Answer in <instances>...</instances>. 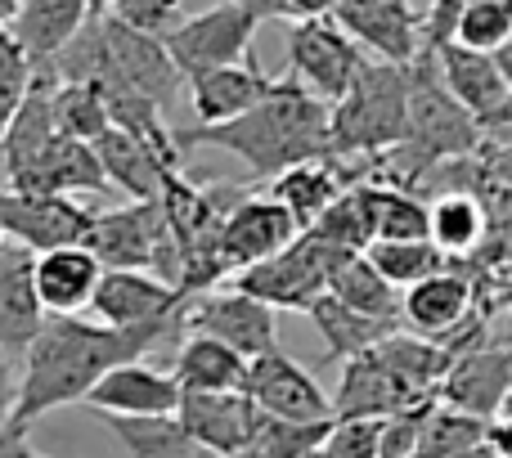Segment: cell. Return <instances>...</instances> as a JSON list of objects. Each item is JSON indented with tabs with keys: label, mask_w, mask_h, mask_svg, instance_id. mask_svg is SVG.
I'll return each instance as SVG.
<instances>
[{
	"label": "cell",
	"mask_w": 512,
	"mask_h": 458,
	"mask_svg": "<svg viewBox=\"0 0 512 458\" xmlns=\"http://www.w3.org/2000/svg\"><path fill=\"white\" fill-rule=\"evenodd\" d=\"M270 86L274 77H265L252 54L243 63H230V68L198 72V77H189V99H194V117H198L194 126H221L230 117H243L270 95Z\"/></svg>",
	"instance_id": "obj_24"
},
{
	"label": "cell",
	"mask_w": 512,
	"mask_h": 458,
	"mask_svg": "<svg viewBox=\"0 0 512 458\" xmlns=\"http://www.w3.org/2000/svg\"><path fill=\"white\" fill-rule=\"evenodd\" d=\"M90 221H95V212L63 194H18V189H0V238L18 243L32 256L54 252V247L86 243Z\"/></svg>",
	"instance_id": "obj_11"
},
{
	"label": "cell",
	"mask_w": 512,
	"mask_h": 458,
	"mask_svg": "<svg viewBox=\"0 0 512 458\" xmlns=\"http://www.w3.org/2000/svg\"><path fill=\"white\" fill-rule=\"evenodd\" d=\"M176 423L216 458H243L252 441L256 405L243 391H180Z\"/></svg>",
	"instance_id": "obj_18"
},
{
	"label": "cell",
	"mask_w": 512,
	"mask_h": 458,
	"mask_svg": "<svg viewBox=\"0 0 512 458\" xmlns=\"http://www.w3.org/2000/svg\"><path fill=\"white\" fill-rule=\"evenodd\" d=\"M512 396V351L504 346H486V351L454 355L445 382L436 387V400H445L450 409H463L472 418H495Z\"/></svg>",
	"instance_id": "obj_19"
},
{
	"label": "cell",
	"mask_w": 512,
	"mask_h": 458,
	"mask_svg": "<svg viewBox=\"0 0 512 458\" xmlns=\"http://www.w3.org/2000/svg\"><path fill=\"white\" fill-rule=\"evenodd\" d=\"M306 315H310V324H315V333L324 337V360H342V364L355 360V355H369L382 337H391L400 328V324H387V319L360 315V310L342 306V301L328 297V292Z\"/></svg>",
	"instance_id": "obj_31"
},
{
	"label": "cell",
	"mask_w": 512,
	"mask_h": 458,
	"mask_svg": "<svg viewBox=\"0 0 512 458\" xmlns=\"http://www.w3.org/2000/svg\"><path fill=\"white\" fill-rule=\"evenodd\" d=\"M90 9H95V14H104V9H108V0H90Z\"/></svg>",
	"instance_id": "obj_53"
},
{
	"label": "cell",
	"mask_w": 512,
	"mask_h": 458,
	"mask_svg": "<svg viewBox=\"0 0 512 458\" xmlns=\"http://www.w3.org/2000/svg\"><path fill=\"white\" fill-rule=\"evenodd\" d=\"M405 135V68L364 59L346 95L328 104V158H382Z\"/></svg>",
	"instance_id": "obj_4"
},
{
	"label": "cell",
	"mask_w": 512,
	"mask_h": 458,
	"mask_svg": "<svg viewBox=\"0 0 512 458\" xmlns=\"http://www.w3.org/2000/svg\"><path fill=\"white\" fill-rule=\"evenodd\" d=\"M54 86H59V81L50 77V68H32V86H27L23 104L9 117L5 135H0V167H5V176L23 171L27 162L54 140V108H50Z\"/></svg>",
	"instance_id": "obj_27"
},
{
	"label": "cell",
	"mask_w": 512,
	"mask_h": 458,
	"mask_svg": "<svg viewBox=\"0 0 512 458\" xmlns=\"http://www.w3.org/2000/svg\"><path fill=\"white\" fill-rule=\"evenodd\" d=\"M180 328L198 337H216V342L230 346L243 360L279 351V319H274V310L239 288H212V292H198V297H185Z\"/></svg>",
	"instance_id": "obj_8"
},
{
	"label": "cell",
	"mask_w": 512,
	"mask_h": 458,
	"mask_svg": "<svg viewBox=\"0 0 512 458\" xmlns=\"http://www.w3.org/2000/svg\"><path fill=\"white\" fill-rule=\"evenodd\" d=\"M432 59H436V72H441L445 90L468 108L472 122L486 135L499 131L512 86L504 81V72H499L495 54H481V50H468V45L450 41V45H441V50H432Z\"/></svg>",
	"instance_id": "obj_16"
},
{
	"label": "cell",
	"mask_w": 512,
	"mask_h": 458,
	"mask_svg": "<svg viewBox=\"0 0 512 458\" xmlns=\"http://www.w3.org/2000/svg\"><path fill=\"white\" fill-rule=\"evenodd\" d=\"M481 144H486V131L445 90L432 54L418 50L405 63V135L391 153H382V162L396 167L391 185L414 189L418 176L445 167V162L472 158V153H481Z\"/></svg>",
	"instance_id": "obj_3"
},
{
	"label": "cell",
	"mask_w": 512,
	"mask_h": 458,
	"mask_svg": "<svg viewBox=\"0 0 512 458\" xmlns=\"http://www.w3.org/2000/svg\"><path fill=\"white\" fill-rule=\"evenodd\" d=\"M99 27H104V50H108V81L104 86L135 90V95H144L149 104L167 108L171 99L180 95V81L185 77L176 72L162 36L135 32V27L117 23V18H108V14H99ZM104 86H95V90H104Z\"/></svg>",
	"instance_id": "obj_12"
},
{
	"label": "cell",
	"mask_w": 512,
	"mask_h": 458,
	"mask_svg": "<svg viewBox=\"0 0 512 458\" xmlns=\"http://www.w3.org/2000/svg\"><path fill=\"white\" fill-rule=\"evenodd\" d=\"M81 247L104 270H149L153 279L171 283V288L180 283V252L158 203H126L113 212H95Z\"/></svg>",
	"instance_id": "obj_6"
},
{
	"label": "cell",
	"mask_w": 512,
	"mask_h": 458,
	"mask_svg": "<svg viewBox=\"0 0 512 458\" xmlns=\"http://www.w3.org/2000/svg\"><path fill=\"white\" fill-rule=\"evenodd\" d=\"M99 274H104V265H99L81 243L32 256V288H36V301H41L45 319L81 315L99 288Z\"/></svg>",
	"instance_id": "obj_21"
},
{
	"label": "cell",
	"mask_w": 512,
	"mask_h": 458,
	"mask_svg": "<svg viewBox=\"0 0 512 458\" xmlns=\"http://www.w3.org/2000/svg\"><path fill=\"white\" fill-rule=\"evenodd\" d=\"M14 400H18V360H9V355L0 351V436H5V427H9Z\"/></svg>",
	"instance_id": "obj_45"
},
{
	"label": "cell",
	"mask_w": 512,
	"mask_h": 458,
	"mask_svg": "<svg viewBox=\"0 0 512 458\" xmlns=\"http://www.w3.org/2000/svg\"><path fill=\"white\" fill-rule=\"evenodd\" d=\"M486 207L481 198L463 194V189H445L436 203H427V238L441 247L445 256H463L486 238Z\"/></svg>",
	"instance_id": "obj_36"
},
{
	"label": "cell",
	"mask_w": 512,
	"mask_h": 458,
	"mask_svg": "<svg viewBox=\"0 0 512 458\" xmlns=\"http://www.w3.org/2000/svg\"><path fill=\"white\" fill-rule=\"evenodd\" d=\"M468 310H472V288L454 270L427 274L414 288L400 292V328L414 337H427V342L450 337L468 319Z\"/></svg>",
	"instance_id": "obj_23"
},
{
	"label": "cell",
	"mask_w": 512,
	"mask_h": 458,
	"mask_svg": "<svg viewBox=\"0 0 512 458\" xmlns=\"http://www.w3.org/2000/svg\"><path fill=\"white\" fill-rule=\"evenodd\" d=\"M239 391L261 414L283 418V423H333V400L319 387V378L283 351H265L248 360Z\"/></svg>",
	"instance_id": "obj_10"
},
{
	"label": "cell",
	"mask_w": 512,
	"mask_h": 458,
	"mask_svg": "<svg viewBox=\"0 0 512 458\" xmlns=\"http://www.w3.org/2000/svg\"><path fill=\"white\" fill-rule=\"evenodd\" d=\"M18 5H23V0H0V27H9V18L18 14Z\"/></svg>",
	"instance_id": "obj_50"
},
{
	"label": "cell",
	"mask_w": 512,
	"mask_h": 458,
	"mask_svg": "<svg viewBox=\"0 0 512 458\" xmlns=\"http://www.w3.org/2000/svg\"><path fill=\"white\" fill-rule=\"evenodd\" d=\"M90 14H95L90 0H23L18 14L9 18V36L32 59V68H45L86 27Z\"/></svg>",
	"instance_id": "obj_25"
},
{
	"label": "cell",
	"mask_w": 512,
	"mask_h": 458,
	"mask_svg": "<svg viewBox=\"0 0 512 458\" xmlns=\"http://www.w3.org/2000/svg\"><path fill=\"white\" fill-rule=\"evenodd\" d=\"M301 234H315L319 243L337 247V252H364V247L373 243V229H369V212H364L360 185L342 189V194H337V203L328 207V212L319 216L310 229H301Z\"/></svg>",
	"instance_id": "obj_40"
},
{
	"label": "cell",
	"mask_w": 512,
	"mask_h": 458,
	"mask_svg": "<svg viewBox=\"0 0 512 458\" xmlns=\"http://www.w3.org/2000/svg\"><path fill=\"white\" fill-rule=\"evenodd\" d=\"M351 185H360V180L346 176L337 158H315V162H301V167H288L283 176H274L270 198L292 216L297 229H310L337 203V194Z\"/></svg>",
	"instance_id": "obj_26"
},
{
	"label": "cell",
	"mask_w": 512,
	"mask_h": 458,
	"mask_svg": "<svg viewBox=\"0 0 512 458\" xmlns=\"http://www.w3.org/2000/svg\"><path fill=\"white\" fill-rule=\"evenodd\" d=\"M0 458H50V454H36V450H27V445H9Z\"/></svg>",
	"instance_id": "obj_51"
},
{
	"label": "cell",
	"mask_w": 512,
	"mask_h": 458,
	"mask_svg": "<svg viewBox=\"0 0 512 458\" xmlns=\"http://www.w3.org/2000/svg\"><path fill=\"white\" fill-rule=\"evenodd\" d=\"M301 229L292 225V216L274 203L270 194H243L239 203L225 212L221 229H216V256L225 265V279H234L248 265H261L270 256H279L283 247L297 238Z\"/></svg>",
	"instance_id": "obj_13"
},
{
	"label": "cell",
	"mask_w": 512,
	"mask_h": 458,
	"mask_svg": "<svg viewBox=\"0 0 512 458\" xmlns=\"http://www.w3.org/2000/svg\"><path fill=\"white\" fill-rule=\"evenodd\" d=\"M490 176H495L504 189H512V144H499V149H490Z\"/></svg>",
	"instance_id": "obj_46"
},
{
	"label": "cell",
	"mask_w": 512,
	"mask_h": 458,
	"mask_svg": "<svg viewBox=\"0 0 512 458\" xmlns=\"http://www.w3.org/2000/svg\"><path fill=\"white\" fill-rule=\"evenodd\" d=\"M328 427L333 423H283V418H270L256 409L252 441L243 458H315Z\"/></svg>",
	"instance_id": "obj_38"
},
{
	"label": "cell",
	"mask_w": 512,
	"mask_h": 458,
	"mask_svg": "<svg viewBox=\"0 0 512 458\" xmlns=\"http://www.w3.org/2000/svg\"><path fill=\"white\" fill-rule=\"evenodd\" d=\"M315 458H382V418H333Z\"/></svg>",
	"instance_id": "obj_42"
},
{
	"label": "cell",
	"mask_w": 512,
	"mask_h": 458,
	"mask_svg": "<svg viewBox=\"0 0 512 458\" xmlns=\"http://www.w3.org/2000/svg\"><path fill=\"white\" fill-rule=\"evenodd\" d=\"M180 405V382L171 369H153L149 360H126L108 369L104 378L90 387L81 400L86 414H113V418H162L176 414Z\"/></svg>",
	"instance_id": "obj_15"
},
{
	"label": "cell",
	"mask_w": 512,
	"mask_h": 458,
	"mask_svg": "<svg viewBox=\"0 0 512 458\" xmlns=\"http://www.w3.org/2000/svg\"><path fill=\"white\" fill-rule=\"evenodd\" d=\"M495 63H499V72H504V81L512 86V36L495 50Z\"/></svg>",
	"instance_id": "obj_48"
},
{
	"label": "cell",
	"mask_w": 512,
	"mask_h": 458,
	"mask_svg": "<svg viewBox=\"0 0 512 458\" xmlns=\"http://www.w3.org/2000/svg\"><path fill=\"white\" fill-rule=\"evenodd\" d=\"M328 400H333V418H391L396 409L414 405V396L373 360V351L342 364V382Z\"/></svg>",
	"instance_id": "obj_28"
},
{
	"label": "cell",
	"mask_w": 512,
	"mask_h": 458,
	"mask_svg": "<svg viewBox=\"0 0 512 458\" xmlns=\"http://www.w3.org/2000/svg\"><path fill=\"white\" fill-rule=\"evenodd\" d=\"M504 126L512 131V95H508V104H504V122H499V131H504Z\"/></svg>",
	"instance_id": "obj_52"
},
{
	"label": "cell",
	"mask_w": 512,
	"mask_h": 458,
	"mask_svg": "<svg viewBox=\"0 0 512 458\" xmlns=\"http://www.w3.org/2000/svg\"><path fill=\"white\" fill-rule=\"evenodd\" d=\"M342 256H355V252H337V247L319 243L315 234H297L279 256L234 274L230 288L248 292V297H256L270 310H301L306 315L328 292V279H333Z\"/></svg>",
	"instance_id": "obj_7"
},
{
	"label": "cell",
	"mask_w": 512,
	"mask_h": 458,
	"mask_svg": "<svg viewBox=\"0 0 512 458\" xmlns=\"http://www.w3.org/2000/svg\"><path fill=\"white\" fill-rule=\"evenodd\" d=\"M54 135L95 144L108 131V108L95 86H54Z\"/></svg>",
	"instance_id": "obj_39"
},
{
	"label": "cell",
	"mask_w": 512,
	"mask_h": 458,
	"mask_svg": "<svg viewBox=\"0 0 512 458\" xmlns=\"http://www.w3.org/2000/svg\"><path fill=\"white\" fill-rule=\"evenodd\" d=\"M360 198L364 212H369L373 238H387V243L427 238V203L414 189L391 185V180H360Z\"/></svg>",
	"instance_id": "obj_34"
},
{
	"label": "cell",
	"mask_w": 512,
	"mask_h": 458,
	"mask_svg": "<svg viewBox=\"0 0 512 458\" xmlns=\"http://www.w3.org/2000/svg\"><path fill=\"white\" fill-rule=\"evenodd\" d=\"M328 297H337L342 306L360 310L369 319H387V324H400V292L364 261V252L342 256L328 279Z\"/></svg>",
	"instance_id": "obj_35"
},
{
	"label": "cell",
	"mask_w": 512,
	"mask_h": 458,
	"mask_svg": "<svg viewBox=\"0 0 512 458\" xmlns=\"http://www.w3.org/2000/svg\"><path fill=\"white\" fill-rule=\"evenodd\" d=\"M27 86H32V59L18 50L9 27H0V135H5L9 117H14L18 104H23Z\"/></svg>",
	"instance_id": "obj_43"
},
{
	"label": "cell",
	"mask_w": 512,
	"mask_h": 458,
	"mask_svg": "<svg viewBox=\"0 0 512 458\" xmlns=\"http://www.w3.org/2000/svg\"><path fill=\"white\" fill-rule=\"evenodd\" d=\"M292 23L288 5L283 0H216L203 14H189L162 36L171 63H176L180 77H198V72L212 68H230L243 63L252 54V36L261 23Z\"/></svg>",
	"instance_id": "obj_5"
},
{
	"label": "cell",
	"mask_w": 512,
	"mask_h": 458,
	"mask_svg": "<svg viewBox=\"0 0 512 458\" xmlns=\"http://www.w3.org/2000/svg\"><path fill=\"white\" fill-rule=\"evenodd\" d=\"M108 18L149 36H167L180 23V0H108Z\"/></svg>",
	"instance_id": "obj_44"
},
{
	"label": "cell",
	"mask_w": 512,
	"mask_h": 458,
	"mask_svg": "<svg viewBox=\"0 0 512 458\" xmlns=\"http://www.w3.org/2000/svg\"><path fill=\"white\" fill-rule=\"evenodd\" d=\"M185 297H180L171 283L153 279L149 270H104L99 274V288L90 297V310L104 328H162L180 315Z\"/></svg>",
	"instance_id": "obj_14"
},
{
	"label": "cell",
	"mask_w": 512,
	"mask_h": 458,
	"mask_svg": "<svg viewBox=\"0 0 512 458\" xmlns=\"http://www.w3.org/2000/svg\"><path fill=\"white\" fill-rule=\"evenodd\" d=\"M508 36H512V0H463L454 41L468 45V50L495 54Z\"/></svg>",
	"instance_id": "obj_41"
},
{
	"label": "cell",
	"mask_w": 512,
	"mask_h": 458,
	"mask_svg": "<svg viewBox=\"0 0 512 458\" xmlns=\"http://www.w3.org/2000/svg\"><path fill=\"white\" fill-rule=\"evenodd\" d=\"M373 360L414 400H427V396H436V387H441L445 373H450L454 351L441 342H427V337H414V333H405V328H396L391 337H382V342L373 346Z\"/></svg>",
	"instance_id": "obj_29"
},
{
	"label": "cell",
	"mask_w": 512,
	"mask_h": 458,
	"mask_svg": "<svg viewBox=\"0 0 512 458\" xmlns=\"http://www.w3.org/2000/svg\"><path fill=\"white\" fill-rule=\"evenodd\" d=\"M9 189H18V194H63V198H72V194H104L108 180H104V171H99V158H95L90 144L54 135V140L45 144L23 171L9 176Z\"/></svg>",
	"instance_id": "obj_20"
},
{
	"label": "cell",
	"mask_w": 512,
	"mask_h": 458,
	"mask_svg": "<svg viewBox=\"0 0 512 458\" xmlns=\"http://www.w3.org/2000/svg\"><path fill=\"white\" fill-rule=\"evenodd\" d=\"M243 369H248L243 355H234L216 337H198V333H189L180 342L176 360H171V378L180 382V391H239Z\"/></svg>",
	"instance_id": "obj_33"
},
{
	"label": "cell",
	"mask_w": 512,
	"mask_h": 458,
	"mask_svg": "<svg viewBox=\"0 0 512 458\" xmlns=\"http://www.w3.org/2000/svg\"><path fill=\"white\" fill-rule=\"evenodd\" d=\"M333 18L360 50H373L382 63L405 68L418 54V14L409 0H337Z\"/></svg>",
	"instance_id": "obj_17"
},
{
	"label": "cell",
	"mask_w": 512,
	"mask_h": 458,
	"mask_svg": "<svg viewBox=\"0 0 512 458\" xmlns=\"http://www.w3.org/2000/svg\"><path fill=\"white\" fill-rule=\"evenodd\" d=\"M180 315L162 328H104V324H90V319L72 315V319H45L36 342L23 351L18 360V400H14V414H9V427L0 436V454L9 445H23L27 427L36 418L54 414L63 405H81L90 396L99 378L108 369L126 360H144L153 346L171 342L180 337Z\"/></svg>",
	"instance_id": "obj_1"
},
{
	"label": "cell",
	"mask_w": 512,
	"mask_h": 458,
	"mask_svg": "<svg viewBox=\"0 0 512 458\" xmlns=\"http://www.w3.org/2000/svg\"><path fill=\"white\" fill-rule=\"evenodd\" d=\"M292 18H328L337 0H283Z\"/></svg>",
	"instance_id": "obj_47"
},
{
	"label": "cell",
	"mask_w": 512,
	"mask_h": 458,
	"mask_svg": "<svg viewBox=\"0 0 512 458\" xmlns=\"http://www.w3.org/2000/svg\"><path fill=\"white\" fill-rule=\"evenodd\" d=\"M45 324V310L32 288V252L0 238V351L9 360H23Z\"/></svg>",
	"instance_id": "obj_22"
},
{
	"label": "cell",
	"mask_w": 512,
	"mask_h": 458,
	"mask_svg": "<svg viewBox=\"0 0 512 458\" xmlns=\"http://www.w3.org/2000/svg\"><path fill=\"white\" fill-rule=\"evenodd\" d=\"M364 261H369L396 292L414 288V283L427 279V274L450 270V256H445L432 238H414V243H387V238H373V243L364 247Z\"/></svg>",
	"instance_id": "obj_37"
},
{
	"label": "cell",
	"mask_w": 512,
	"mask_h": 458,
	"mask_svg": "<svg viewBox=\"0 0 512 458\" xmlns=\"http://www.w3.org/2000/svg\"><path fill=\"white\" fill-rule=\"evenodd\" d=\"M95 418L113 432V441L122 445L126 458H216L212 450H203V445L176 423V414H162V418L95 414Z\"/></svg>",
	"instance_id": "obj_32"
},
{
	"label": "cell",
	"mask_w": 512,
	"mask_h": 458,
	"mask_svg": "<svg viewBox=\"0 0 512 458\" xmlns=\"http://www.w3.org/2000/svg\"><path fill=\"white\" fill-rule=\"evenodd\" d=\"M185 149H221L234 153L252 176H283L288 167L328 158V104L315 99L301 81L274 77L270 95L243 117L221 126H189L176 135Z\"/></svg>",
	"instance_id": "obj_2"
},
{
	"label": "cell",
	"mask_w": 512,
	"mask_h": 458,
	"mask_svg": "<svg viewBox=\"0 0 512 458\" xmlns=\"http://www.w3.org/2000/svg\"><path fill=\"white\" fill-rule=\"evenodd\" d=\"M409 458H495V454L486 445H477V450H459V454H409Z\"/></svg>",
	"instance_id": "obj_49"
},
{
	"label": "cell",
	"mask_w": 512,
	"mask_h": 458,
	"mask_svg": "<svg viewBox=\"0 0 512 458\" xmlns=\"http://www.w3.org/2000/svg\"><path fill=\"white\" fill-rule=\"evenodd\" d=\"M364 50L333 18H292L288 23V77L301 81L315 99L337 104L360 72Z\"/></svg>",
	"instance_id": "obj_9"
},
{
	"label": "cell",
	"mask_w": 512,
	"mask_h": 458,
	"mask_svg": "<svg viewBox=\"0 0 512 458\" xmlns=\"http://www.w3.org/2000/svg\"><path fill=\"white\" fill-rule=\"evenodd\" d=\"M90 149H95L99 171H104V180L113 189H122L131 203H158L162 180H167L171 171L162 167V162L153 158L144 144H135L131 135H122V131H113V126H108V131L99 135Z\"/></svg>",
	"instance_id": "obj_30"
}]
</instances>
